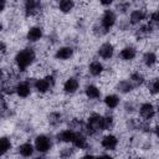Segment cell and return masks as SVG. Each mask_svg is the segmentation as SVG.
<instances>
[{"label":"cell","instance_id":"1","mask_svg":"<svg viewBox=\"0 0 159 159\" xmlns=\"http://www.w3.org/2000/svg\"><path fill=\"white\" fill-rule=\"evenodd\" d=\"M35 58H36L35 50L32 47H25L16 52L14 57V62H15L16 68L20 72H25L35 62Z\"/></svg>","mask_w":159,"mask_h":159},{"label":"cell","instance_id":"2","mask_svg":"<svg viewBox=\"0 0 159 159\" xmlns=\"http://www.w3.org/2000/svg\"><path fill=\"white\" fill-rule=\"evenodd\" d=\"M84 129L89 135H94L103 130V116L98 113H92L87 120V124L84 125Z\"/></svg>","mask_w":159,"mask_h":159},{"label":"cell","instance_id":"3","mask_svg":"<svg viewBox=\"0 0 159 159\" xmlns=\"http://www.w3.org/2000/svg\"><path fill=\"white\" fill-rule=\"evenodd\" d=\"M55 77L52 76V75H47V76H45V77H41V78H36L35 81H34V83H32V86H34V88L39 92V93H41V94H45V93H47L53 86H55Z\"/></svg>","mask_w":159,"mask_h":159},{"label":"cell","instance_id":"4","mask_svg":"<svg viewBox=\"0 0 159 159\" xmlns=\"http://www.w3.org/2000/svg\"><path fill=\"white\" fill-rule=\"evenodd\" d=\"M34 145H35L36 152H39L40 154H46L47 152H50V149L52 147V142H51L50 137H47L46 134H40L35 138Z\"/></svg>","mask_w":159,"mask_h":159},{"label":"cell","instance_id":"5","mask_svg":"<svg viewBox=\"0 0 159 159\" xmlns=\"http://www.w3.org/2000/svg\"><path fill=\"white\" fill-rule=\"evenodd\" d=\"M116 21H117V15H116V12L113 11V10H106L104 12H103V15H102V17H101V29L104 31V32H107L108 30H111L113 26H114V24H116Z\"/></svg>","mask_w":159,"mask_h":159},{"label":"cell","instance_id":"6","mask_svg":"<svg viewBox=\"0 0 159 159\" xmlns=\"http://www.w3.org/2000/svg\"><path fill=\"white\" fill-rule=\"evenodd\" d=\"M42 4L41 0H25L24 2V12L26 16H35L41 11Z\"/></svg>","mask_w":159,"mask_h":159},{"label":"cell","instance_id":"7","mask_svg":"<svg viewBox=\"0 0 159 159\" xmlns=\"http://www.w3.org/2000/svg\"><path fill=\"white\" fill-rule=\"evenodd\" d=\"M157 113V108L150 102H144L139 106V114L144 120H150L154 118Z\"/></svg>","mask_w":159,"mask_h":159},{"label":"cell","instance_id":"8","mask_svg":"<svg viewBox=\"0 0 159 159\" xmlns=\"http://www.w3.org/2000/svg\"><path fill=\"white\" fill-rule=\"evenodd\" d=\"M32 87H34V86H31L29 81H21V82H19V83H16V86L14 87V88H15L14 92H15L16 96L20 97V98H27V97L31 94V88H32Z\"/></svg>","mask_w":159,"mask_h":159},{"label":"cell","instance_id":"9","mask_svg":"<svg viewBox=\"0 0 159 159\" xmlns=\"http://www.w3.org/2000/svg\"><path fill=\"white\" fill-rule=\"evenodd\" d=\"M101 147L106 150H116L118 147V138L114 134H106L101 139Z\"/></svg>","mask_w":159,"mask_h":159},{"label":"cell","instance_id":"10","mask_svg":"<svg viewBox=\"0 0 159 159\" xmlns=\"http://www.w3.org/2000/svg\"><path fill=\"white\" fill-rule=\"evenodd\" d=\"M147 16H148V14H147V11L144 9H135L129 15V24L133 25V26L139 25L143 20L147 19Z\"/></svg>","mask_w":159,"mask_h":159},{"label":"cell","instance_id":"11","mask_svg":"<svg viewBox=\"0 0 159 159\" xmlns=\"http://www.w3.org/2000/svg\"><path fill=\"white\" fill-rule=\"evenodd\" d=\"M43 30L41 26H31L26 32V40L30 42H37L42 39Z\"/></svg>","mask_w":159,"mask_h":159},{"label":"cell","instance_id":"12","mask_svg":"<svg viewBox=\"0 0 159 159\" xmlns=\"http://www.w3.org/2000/svg\"><path fill=\"white\" fill-rule=\"evenodd\" d=\"M114 55V46L111 42H104L98 48V56L103 60H111Z\"/></svg>","mask_w":159,"mask_h":159},{"label":"cell","instance_id":"13","mask_svg":"<svg viewBox=\"0 0 159 159\" xmlns=\"http://www.w3.org/2000/svg\"><path fill=\"white\" fill-rule=\"evenodd\" d=\"M80 88V81L77 77H68L63 83V92L67 94H73Z\"/></svg>","mask_w":159,"mask_h":159},{"label":"cell","instance_id":"14","mask_svg":"<svg viewBox=\"0 0 159 159\" xmlns=\"http://www.w3.org/2000/svg\"><path fill=\"white\" fill-rule=\"evenodd\" d=\"M75 53V50L71 47V46H62L60 48L56 50L55 52V57L57 60H61V61H66V60H70Z\"/></svg>","mask_w":159,"mask_h":159},{"label":"cell","instance_id":"15","mask_svg":"<svg viewBox=\"0 0 159 159\" xmlns=\"http://www.w3.org/2000/svg\"><path fill=\"white\" fill-rule=\"evenodd\" d=\"M72 144H73L75 148H77L80 150H83V149H87L88 148V139H87V137L83 133L76 132L75 138L72 140Z\"/></svg>","mask_w":159,"mask_h":159},{"label":"cell","instance_id":"16","mask_svg":"<svg viewBox=\"0 0 159 159\" xmlns=\"http://www.w3.org/2000/svg\"><path fill=\"white\" fill-rule=\"evenodd\" d=\"M35 152H36L35 145L31 144L30 142H25V143H22V144H20V145L17 147V153H19L21 157H24V158L32 157V155L35 154Z\"/></svg>","mask_w":159,"mask_h":159},{"label":"cell","instance_id":"17","mask_svg":"<svg viewBox=\"0 0 159 159\" xmlns=\"http://www.w3.org/2000/svg\"><path fill=\"white\" fill-rule=\"evenodd\" d=\"M88 72H89V75L93 76V77H99V76L104 72V66H103V63H102L101 61L93 60V61L89 63V66H88Z\"/></svg>","mask_w":159,"mask_h":159},{"label":"cell","instance_id":"18","mask_svg":"<svg viewBox=\"0 0 159 159\" xmlns=\"http://www.w3.org/2000/svg\"><path fill=\"white\" fill-rule=\"evenodd\" d=\"M75 134H76V130L68 128V129H63L60 133H57L56 138H57L58 142H62V143H72V140L75 138Z\"/></svg>","mask_w":159,"mask_h":159},{"label":"cell","instance_id":"19","mask_svg":"<svg viewBox=\"0 0 159 159\" xmlns=\"http://www.w3.org/2000/svg\"><path fill=\"white\" fill-rule=\"evenodd\" d=\"M119 57L123 61H132L137 57V50L133 46H125L120 50L119 52Z\"/></svg>","mask_w":159,"mask_h":159},{"label":"cell","instance_id":"20","mask_svg":"<svg viewBox=\"0 0 159 159\" xmlns=\"http://www.w3.org/2000/svg\"><path fill=\"white\" fill-rule=\"evenodd\" d=\"M84 94L88 99H98L101 98V89L96 86V84H87L84 88Z\"/></svg>","mask_w":159,"mask_h":159},{"label":"cell","instance_id":"21","mask_svg":"<svg viewBox=\"0 0 159 159\" xmlns=\"http://www.w3.org/2000/svg\"><path fill=\"white\" fill-rule=\"evenodd\" d=\"M119 102H120L119 97H118L117 94H114V93H109V94H107V96L103 98L104 106H106L107 108H109V109H116V108L119 106Z\"/></svg>","mask_w":159,"mask_h":159},{"label":"cell","instance_id":"22","mask_svg":"<svg viewBox=\"0 0 159 159\" xmlns=\"http://www.w3.org/2000/svg\"><path fill=\"white\" fill-rule=\"evenodd\" d=\"M117 88L122 93H129V92H132L135 88V84L130 80H122V81L118 82Z\"/></svg>","mask_w":159,"mask_h":159},{"label":"cell","instance_id":"23","mask_svg":"<svg viewBox=\"0 0 159 159\" xmlns=\"http://www.w3.org/2000/svg\"><path fill=\"white\" fill-rule=\"evenodd\" d=\"M75 7L73 0H58V10L63 14H70Z\"/></svg>","mask_w":159,"mask_h":159},{"label":"cell","instance_id":"24","mask_svg":"<svg viewBox=\"0 0 159 159\" xmlns=\"http://www.w3.org/2000/svg\"><path fill=\"white\" fill-rule=\"evenodd\" d=\"M143 63H144V66H147V67H153L155 63H157V61H158V57H157V55L153 52V51H148V52H145L144 55H143Z\"/></svg>","mask_w":159,"mask_h":159},{"label":"cell","instance_id":"25","mask_svg":"<svg viewBox=\"0 0 159 159\" xmlns=\"http://www.w3.org/2000/svg\"><path fill=\"white\" fill-rule=\"evenodd\" d=\"M0 145H1V155L4 157L7 152H10V149L12 148V143L10 140L9 137H1L0 139Z\"/></svg>","mask_w":159,"mask_h":159},{"label":"cell","instance_id":"26","mask_svg":"<svg viewBox=\"0 0 159 159\" xmlns=\"http://www.w3.org/2000/svg\"><path fill=\"white\" fill-rule=\"evenodd\" d=\"M135 86H140V84H143L144 83V81H145V78H144V76H143V73H140L139 71H134V72H132L130 73V78H129Z\"/></svg>","mask_w":159,"mask_h":159},{"label":"cell","instance_id":"27","mask_svg":"<svg viewBox=\"0 0 159 159\" xmlns=\"http://www.w3.org/2000/svg\"><path fill=\"white\" fill-rule=\"evenodd\" d=\"M61 118H62V116H61V113H58V112H52V113L48 114V122H50V124H52V125L60 124Z\"/></svg>","mask_w":159,"mask_h":159},{"label":"cell","instance_id":"28","mask_svg":"<svg viewBox=\"0 0 159 159\" xmlns=\"http://www.w3.org/2000/svg\"><path fill=\"white\" fill-rule=\"evenodd\" d=\"M114 125V119L112 116H104L103 117V130H111Z\"/></svg>","mask_w":159,"mask_h":159},{"label":"cell","instance_id":"29","mask_svg":"<svg viewBox=\"0 0 159 159\" xmlns=\"http://www.w3.org/2000/svg\"><path fill=\"white\" fill-rule=\"evenodd\" d=\"M149 24L159 27V10H155L149 15Z\"/></svg>","mask_w":159,"mask_h":159},{"label":"cell","instance_id":"30","mask_svg":"<svg viewBox=\"0 0 159 159\" xmlns=\"http://www.w3.org/2000/svg\"><path fill=\"white\" fill-rule=\"evenodd\" d=\"M149 91L152 94H159V77L153 80V82L149 86Z\"/></svg>","mask_w":159,"mask_h":159},{"label":"cell","instance_id":"31","mask_svg":"<svg viewBox=\"0 0 159 159\" xmlns=\"http://www.w3.org/2000/svg\"><path fill=\"white\" fill-rule=\"evenodd\" d=\"M113 1H114V0H99L101 5H103V6H109V5L113 4Z\"/></svg>","mask_w":159,"mask_h":159},{"label":"cell","instance_id":"32","mask_svg":"<svg viewBox=\"0 0 159 159\" xmlns=\"http://www.w3.org/2000/svg\"><path fill=\"white\" fill-rule=\"evenodd\" d=\"M5 52H6V46H5V43H4V41H2V42H1V53L4 55Z\"/></svg>","mask_w":159,"mask_h":159},{"label":"cell","instance_id":"33","mask_svg":"<svg viewBox=\"0 0 159 159\" xmlns=\"http://www.w3.org/2000/svg\"><path fill=\"white\" fill-rule=\"evenodd\" d=\"M5 6H6V0H1V11L5 10Z\"/></svg>","mask_w":159,"mask_h":159},{"label":"cell","instance_id":"34","mask_svg":"<svg viewBox=\"0 0 159 159\" xmlns=\"http://www.w3.org/2000/svg\"><path fill=\"white\" fill-rule=\"evenodd\" d=\"M154 133H155V135L159 138V124H158V125L154 128Z\"/></svg>","mask_w":159,"mask_h":159},{"label":"cell","instance_id":"35","mask_svg":"<svg viewBox=\"0 0 159 159\" xmlns=\"http://www.w3.org/2000/svg\"><path fill=\"white\" fill-rule=\"evenodd\" d=\"M158 111H159V104H158Z\"/></svg>","mask_w":159,"mask_h":159}]
</instances>
